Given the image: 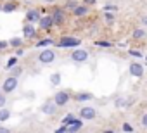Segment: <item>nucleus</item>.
<instances>
[{"instance_id": "obj_1", "label": "nucleus", "mask_w": 147, "mask_h": 133, "mask_svg": "<svg viewBox=\"0 0 147 133\" xmlns=\"http://www.w3.org/2000/svg\"><path fill=\"white\" fill-rule=\"evenodd\" d=\"M61 48H69V47H80L82 45V40L76 38V36H62L57 43Z\"/></svg>"}, {"instance_id": "obj_2", "label": "nucleus", "mask_w": 147, "mask_h": 133, "mask_svg": "<svg viewBox=\"0 0 147 133\" xmlns=\"http://www.w3.org/2000/svg\"><path fill=\"white\" fill-rule=\"evenodd\" d=\"M18 85H19V80L14 78V76H9V78H5L4 83H2V92H4V93H12V92L18 88Z\"/></svg>"}, {"instance_id": "obj_3", "label": "nucleus", "mask_w": 147, "mask_h": 133, "mask_svg": "<svg viewBox=\"0 0 147 133\" xmlns=\"http://www.w3.org/2000/svg\"><path fill=\"white\" fill-rule=\"evenodd\" d=\"M97 118V109L95 107H90V105H85L80 109V119L83 121H92Z\"/></svg>"}, {"instance_id": "obj_4", "label": "nucleus", "mask_w": 147, "mask_h": 133, "mask_svg": "<svg viewBox=\"0 0 147 133\" xmlns=\"http://www.w3.org/2000/svg\"><path fill=\"white\" fill-rule=\"evenodd\" d=\"M40 111H42V114H45V116H54V114L59 111V105H57L54 100H47V102L42 104Z\"/></svg>"}, {"instance_id": "obj_5", "label": "nucleus", "mask_w": 147, "mask_h": 133, "mask_svg": "<svg viewBox=\"0 0 147 133\" xmlns=\"http://www.w3.org/2000/svg\"><path fill=\"white\" fill-rule=\"evenodd\" d=\"M71 60L82 64V62L88 60V52H87L85 48H76V50H73V52H71Z\"/></svg>"}, {"instance_id": "obj_6", "label": "nucleus", "mask_w": 147, "mask_h": 133, "mask_svg": "<svg viewBox=\"0 0 147 133\" xmlns=\"http://www.w3.org/2000/svg\"><path fill=\"white\" fill-rule=\"evenodd\" d=\"M69 99H71V93L67 92V90H61V92H57L55 95H54V102L59 105V107H62V105H66L67 102H69Z\"/></svg>"}, {"instance_id": "obj_7", "label": "nucleus", "mask_w": 147, "mask_h": 133, "mask_svg": "<svg viewBox=\"0 0 147 133\" xmlns=\"http://www.w3.org/2000/svg\"><path fill=\"white\" fill-rule=\"evenodd\" d=\"M38 60H40L42 64H50V62H54V60H55V52H54V50H50V48L42 50V52L38 54Z\"/></svg>"}, {"instance_id": "obj_8", "label": "nucleus", "mask_w": 147, "mask_h": 133, "mask_svg": "<svg viewBox=\"0 0 147 133\" xmlns=\"http://www.w3.org/2000/svg\"><path fill=\"white\" fill-rule=\"evenodd\" d=\"M128 71H130L131 76H135V78H142V76H144V66H142L140 62H131V64H130V68H128Z\"/></svg>"}, {"instance_id": "obj_9", "label": "nucleus", "mask_w": 147, "mask_h": 133, "mask_svg": "<svg viewBox=\"0 0 147 133\" xmlns=\"http://www.w3.org/2000/svg\"><path fill=\"white\" fill-rule=\"evenodd\" d=\"M82 126H83V119H75L69 126H66V133H80Z\"/></svg>"}, {"instance_id": "obj_10", "label": "nucleus", "mask_w": 147, "mask_h": 133, "mask_svg": "<svg viewBox=\"0 0 147 133\" xmlns=\"http://www.w3.org/2000/svg\"><path fill=\"white\" fill-rule=\"evenodd\" d=\"M38 24H40V28H42V30L49 31V30L54 26V19H52V16H42V17H40V21H38Z\"/></svg>"}, {"instance_id": "obj_11", "label": "nucleus", "mask_w": 147, "mask_h": 133, "mask_svg": "<svg viewBox=\"0 0 147 133\" xmlns=\"http://www.w3.org/2000/svg\"><path fill=\"white\" fill-rule=\"evenodd\" d=\"M40 17H42V14H40V11L38 9H31V11H28L26 12V21L28 23H38L40 21Z\"/></svg>"}, {"instance_id": "obj_12", "label": "nucleus", "mask_w": 147, "mask_h": 133, "mask_svg": "<svg viewBox=\"0 0 147 133\" xmlns=\"http://www.w3.org/2000/svg\"><path fill=\"white\" fill-rule=\"evenodd\" d=\"M130 104H131V100H128L125 97H116V100H114V107L116 109H128Z\"/></svg>"}, {"instance_id": "obj_13", "label": "nucleus", "mask_w": 147, "mask_h": 133, "mask_svg": "<svg viewBox=\"0 0 147 133\" xmlns=\"http://www.w3.org/2000/svg\"><path fill=\"white\" fill-rule=\"evenodd\" d=\"M52 19H54V24H62L64 23V9H55L52 14Z\"/></svg>"}, {"instance_id": "obj_14", "label": "nucleus", "mask_w": 147, "mask_h": 133, "mask_svg": "<svg viewBox=\"0 0 147 133\" xmlns=\"http://www.w3.org/2000/svg\"><path fill=\"white\" fill-rule=\"evenodd\" d=\"M35 26L31 24V23H26V26H23V35L26 36V38H33L35 36Z\"/></svg>"}, {"instance_id": "obj_15", "label": "nucleus", "mask_w": 147, "mask_h": 133, "mask_svg": "<svg viewBox=\"0 0 147 133\" xmlns=\"http://www.w3.org/2000/svg\"><path fill=\"white\" fill-rule=\"evenodd\" d=\"M73 14H75L76 17H83V16L88 14V7H87V5H78L75 11H73Z\"/></svg>"}, {"instance_id": "obj_16", "label": "nucleus", "mask_w": 147, "mask_h": 133, "mask_svg": "<svg viewBox=\"0 0 147 133\" xmlns=\"http://www.w3.org/2000/svg\"><path fill=\"white\" fill-rule=\"evenodd\" d=\"M92 99H94V95H92V93H88V92H80V93H76V95H75V100H78V102L92 100Z\"/></svg>"}, {"instance_id": "obj_17", "label": "nucleus", "mask_w": 147, "mask_h": 133, "mask_svg": "<svg viewBox=\"0 0 147 133\" xmlns=\"http://www.w3.org/2000/svg\"><path fill=\"white\" fill-rule=\"evenodd\" d=\"M16 7H18V4H16V2H7V4H4V5H2V12L11 14V12H14V11H16Z\"/></svg>"}, {"instance_id": "obj_18", "label": "nucleus", "mask_w": 147, "mask_h": 133, "mask_svg": "<svg viewBox=\"0 0 147 133\" xmlns=\"http://www.w3.org/2000/svg\"><path fill=\"white\" fill-rule=\"evenodd\" d=\"M11 118V111L5 109V107H0V123H4Z\"/></svg>"}, {"instance_id": "obj_19", "label": "nucleus", "mask_w": 147, "mask_h": 133, "mask_svg": "<svg viewBox=\"0 0 147 133\" xmlns=\"http://www.w3.org/2000/svg\"><path fill=\"white\" fill-rule=\"evenodd\" d=\"M76 118H75V114H73V112H69V114H66L64 116V119H62V126H69L73 121H75Z\"/></svg>"}, {"instance_id": "obj_20", "label": "nucleus", "mask_w": 147, "mask_h": 133, "mask_svg": "<svg viewBox=\"0 0 147 133\" xmlns=\"http://www.w3.org/2000/svg\"><path fill=\"white\" fill-rule=\"evenodd\" d=\"M7 43H9V47H12V48H19V47L23 45V40H21V38H11Z\"/></svg>"}, {"instance_id": "obj_21", "label": "nucleus", "mask_w": 147, "mask_h": 133, "mask_svg": "<svg viewBox=\"0 0 147 133\" xmlns=\"http://www.w3.org/2000/svg\"><path fill=\"white\" fill-rule=\"evenodd\" d=\"M142 38H145V31L142 28H137L133 31V40H142Z\"/></svg>"}, {"instance_id": "obj_22", "label": "nucleus", "mask_w": 147, "mask_h": 133, "mask_svg": "<svg viewBox=\"0 0 147 133\" xmlns=\"http://www.w3.org/2000/svg\"><path fill=\"white\" fill-rule=\"evenodd\" d=\"M54 43H55V42H54L52 38H43L42 42L36 43V47H38V48H43V47H47V45H54Z\"/></svg>"}, {"instance_id": "obj_23", "label": "nucleus", "mask_w": 147, "mask_h": 133, "mask_svg": "<svg viewBox=\"0 0 147 133\" xmlns=\"http://www.w3.org/2000/svg\"><path fill=\"white\" fill-rule=\"evenodd\" d=\"M50 83L55 85V87L61 85V75H59V73H52V75H50Z\"/></svg>"}, {"instance_id": "obj_24", "label": "nucleus", "mask_w": 147, "mask_h": 133, "mask_svg": "<svg viewBox=\"0 0 147 133\" xmlns=\"http://www.w3.org/2000/svg\"><path fill=\"white\" fill-rule=\"evenodd\" d=\"M9 71H11V76H14V78H19L21 73H23V69L19 68V66H14V68H11Z\"/></svg>"}, {"instance_id": "obj_25", "label": "nucleus", "mask_w": 147, "mask_h": 133, "mask_svg": "<svg viewBox=\"0 0 147 133\" xmlns=\"http://www.w3.org/2000/svg\"><path fill=\"white\" fill-rule=\"evenodd\" d=\"M94 43H95V47H104V48L113 47V43H111V42H106V40H95Z\"/></svg>"}, {"instance_id": "obj_26", "label": "nucleus", "mask_w": 147, "mask_h": 133, "mask_svg": "<svg viewBox=\"0 0 147 133\" xmlns=\"http://www.w3.org/2000/svg\"><path fill=\"white\" fill-rule=\"evenodd\" d=\"M18 64V57L14 55V57H11L9 60H7V69H11V68H14V66Z\"/></svg>"}, {"instance_id": "obj_27", "label": "nucleus", "mask_w": 147, "mask_h": 133, "mask_svg": "<svg viewBox=\"0 0 147 133\" xmlns=\"http://www.w3.org/2000/svg\"><path fill=\"white\" fill-rule=\"evenodd\" d=\"M121 128H123V131H125V133H131V131H133V126H131L130 123H123V126H121Z\"/></svg>"}, {"instance_id": "obj_28", "label": "nucleus", "mask_w": 147, "mask_h": 133, "mask_svg": "<svg viewBox=\"0 0 147 133\" xmlns=\"http://www.w3.org/2000/svg\"><path fill=\"white\" fill-rule=\"evenodd\" d=\"M128 54H130L131 57H137V59H140V57H142V52H140V50H135V48H131Z\"/></svg>"}, {"instance_id": "obj_29", "label": "nucleus", "mask_w": 147, "mask_h": 133, "mask_svg": "<svg viewBox=\"0 0 147 133\" xmlns=\"http://www.w3.org/2000/svg\"><path fill=\"white\" fill-rule=\"evenodd\" d=\"M66 7H67V9H73V11H75V9L78 7V4L75 2V0H67V4H66Z\"/></svg>"}, {"instance_id": "obj_30", "label": "nucleus", "mask_w": 147, "mask_h": 133, "mask_svg": "<svg viewBox=\"0 0 147 133\" xmlns=\"http://www.w3.org/2000/svg\"><path fill=\"white\" fill-rule=\"evenodd\" d=\"M113 21H114V16H113L111 12H106V23L111 26V24H113Z\"/></svg>"}, {"instance_id": "obj_31", "label": "nucleus", "mask_w": 147, "mask_h": 133, "mask_svg": "<svg viewBox=\"0 0 147 133\" xmlns=\"http://www.w3.org/2000/svg\"><path fill=\"white\" fill-rule=\"evenodd\" d=\"M5 102H7V97H5V93L2 92V93H0V107H5Z\"/></svg>"}, {"instance_id": "obj_32", "label": "nucleus", "mask_w": 147, "mask_h": 133, "mask_svg": "<svg viewBox=\"0 0 147 133\" xmlns=\"http://www.w3.org/2000/svg\"><path fill=\"white\" fill-rule=\"evenodd\" d=\"M140 123H142V126H144V128H147V114H144V116H142Z\"/></svg>"}, {"instance_id": "obj_33", "label": "nucleus", "mask_w": 147, "mask_h": 133, "mask_svg": "<svg viewBox=\"0 0 147 133\" xmlns=\"http://www.w3.org/2000/svg\"><path fill=\"white\" fill-rule=\"evenodd\" d=\"M116 9H118L116 5H106V7H104V11H106V12H109V11H116Z\"/></svg>"}, {"instance_id": "obj_34", "label": "nucleus", "mask_w": 147, "mask_h": 133, "mask_svg": "<svg viewBox=\"0 0 147 133\" xmlns=\"http://www.w3.org/2000/svg\"><path fill=\"white\" fill-rule=\"evenodd\" d=\"M0 133H12L9 128H5V126H0Z\"/></svg>"}, {"instance_id": "obj_35", "label": "nucleus", "mask_w": 147, "mask_h": 133, "mask_svg": "<svg viewBox=\"0 0 147 133\" xmlns=\"http://www.w3.org/2000/svg\"><path fill=\"white\" fill-rule=\"evenodd\" d=\"M7 47H9L7 42H0V50H4V48H7Z\"/></svg>"}, {"instance_id": "obj_36", "label": "nucleus", "mask_w": 147, "mask_h": 133, "mask_svg": "<svg viewBox=\"0 0 147 133\" xmlns=\"http://www.w3.org/2000/svg\"><path fill=\"white\" fill-rule=\"evenodd\" d=\"M23 54H24V52H23V48H21V47H19V48H18V50H16V57H21V55H23Z\"/></svg>"}, {"instance_id": "obj_37", "label": "nucleus", "mask_w": 147, "mask_h": 133, "mask_svg": "<svg viewBox=\"0 0 147 133\" xmlns=\"http://www.w3.org/2000/svg\"><path fill=\"white\" fill-rule=\"evenodd\" d=\"M55 133H66V126H61V128H57V130H55Z\"/></svg>"}, {"instance_id": "obj_38", "label": "nucleus", "mask_w": 147, "mask_h": 133, "mask_svg": "<svg viewBox=\"0 0 147 133\" xmlns=\"http://www.w3.org/2000/svg\"><path fill=\"white\" fill-rule=\"evenodd\" d=\"M142 24H144V26H147V16H144V17H142Z\"/></svg>"}, {"instance_id": "obj_39", "label": "nucleus", "mask_w": 147, "mask_h": 133, "mask_svg": "<svg viewBox=\"0 0 147 133\" xmlns=\"http://www.w3.org/2000/svg\"><path fill=\"white\" fill-rule=\"evenodd\" d=\"M42 2H43V4H54L55 0H42Z\"/></svg>"}, {"instance_id": "obj_40", "label": "nucleus", "mask_w": 147, "mask_h": 133, "mask_svg": "<svg viewBox=\"0 0 147 133\" xmlns=\"http://www.w3.org/2000/svg\"><path fill=\"white\" fill-rule=\"evenodd\" d=\"M85 4H95V0H83Z\"/></svg>"}, {"instance_id": "obj_41", "label": "nucleus", "mask_w": 147, "mask_h": 133, "mask_svg": "<svg viewBox=\"0 0 147 133\" xmlns=\"http://www.w3.org/2000/svg\"><path fill=\"white\" fill-rule=\"evenodd\" d=\"M102 133H116L114 130H106V131H102Z\"/></svg>"}, {"instance_id": "obj_42", "label": "nucleus", "mask_w": 147, "mask_h": 133, "mask_svg": "<svg viewBox=\"0 0 147 133\" xmlns=\"http://www.w3.org/2000/svg\"><path fill=\"white\" fill-rule=\"evenodd\" d=\"M0 12H2V4H0Z\"/></svg>"}, {"instance_id": "obj_43", "label": "nucleus", "mask_w": 147, "mask_h": 133, "mask_svg": "<svg viewBox=\"0 0 147 133\" xmlns=\"http://www.w3.org/2000/svg\"><path fill=\"white\" fill-rule=\"evenodd\" d=\"M145 60H147V57H145Z\"/></svg>"}]
</instances>
